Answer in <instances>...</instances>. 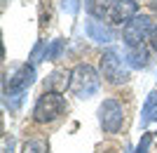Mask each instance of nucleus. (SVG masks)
Wrapping results in <instances>:
<instances>
[{
    "label": "nucleus",
    "mask_w": 157,
    "mask_h": 153,
    "mask_svg": "<svg viewBox=\"0 0 157 153\" xmlns=\"http://www.w3.org/2000/svg\"><path fill=\"white\" fill-rule=\"evenodd\" d=\"M101 87V78H98V71L89 64H78V66L71 71V92L80 99H89L98 92Z\"/></svg>",
    "instance_id": "1"
},
{
    "label": "nucleus",
    "mask_w": 157,
    "mask_h": 153,
    "mask_svg": "<svg viewBox=\"0 0 157 153\" xmlns=\"http://www.w3.org/2000/svg\"><path fill=\"white\" fill-rule=\"evenodd\" d=\"M63 111H66V101L59 92H42L33 106V120L40 125H47V123H54Z\"/></svg>",
    "instance_id": "2"
},
{
    "label": "nucleus",
    "mask_w": 157,
    "mask_h": 153,
    "mask_svg": "<svg viewBox=\"0 0 157 153\" xmlns=\"http://www.w3.org/2000/svg\"><path fill=\"white\" fill-rule=\"evenodd\" d=\"M101 75H103L108 83L113 85H122L129 80V71H127V64L120 59L117 50H105L103 57H101Z\"/></svg>",
    "instance_id": "3"
},
{
    "label": "nucleus",
    "mask_w": 157,
    "mask_h": 153,
    "mask_svg": "<svg viewBox=\"0 0 157 153\" xmlns=\"http://www.w3.org/2000/svg\"><path fill=\"white\" fill-rule=\"evenodd\" d=\"M122 123H124V106L117 99H105L98 106V125L103 127V132L108 134L120 132Z\"/></svg>",
    "instance_id": "4"
},
{
    "label": "nucleus",
    "mask_w": 157,
    "mask_h": 153,
    "mask_svg": "<svg viewBox=\"0 0 157 153\" xmlns=\"http://www.w3.org/2000/svg\"><path fill=\"white\" fill-rule=\"evenodd\" d=\"M152 19L150 17H145V14H141V17H134L131 21H127L124 28H122V38H124V45L127 47H141L143 45V40H148V35L152 33Z\"/></svg>",
    "instance_id": "5"
},
{
    "label": "nucleus",
    "mask_w": 157,
    "mask_h": 153,
    "mask_svg": "<svg viewBox=\"0 0 157 153\" xmlns=\"http://www.w3.org/2000/svg\"><path fill=\"white\" fill-rule=\"evenodd\" d=\"M35 80V66L33 64H24L21 68H17L10 80L5 83V94H12V92H26L28 87L33 85Z\"/></svg>",
    "instance_id": "6"
},
{
    "label": "nucleus",
    "mask_w": 157,
    "mask_h": 153,
    "mask_svg": "<svg viewBox=\"0 0 157 153\" xmlns=\"http://www.w3.org/2000/svg\"><path fill=\"white\" fill-rule=\"evenodd\" d=\"M136 12H138L136 0H117L110 12V21L113 24H127V21H131L136 17Z\"/></svg>",
    "instance_id": "7"
},
{
    "label": "nucleus",
    "mask_w": 157,
    "mask_h": 153,
    "mask_svg": "<svg viewBox=\"0 0 157 153\" xmlns=\"http://www.w3.org/2000/svg\"><path fill=\"white\" fill-rule=\"evenodd\" d=\"M87 35H89V40H94V42H98V45H108V42L113 40V31L105 26L103 21H98V19H89L87 21Z\"/></svg>",
    "instance_id": "8"
},
{
    "label": "nucleus",
    "mask_w": 157,
    "mask_h": 153,
    "mask_svg": "<svg viewBox=\"0 0 157 153\" xmlns=\"http://www.w3.org/2000/svg\"><path fill=\"white\" fill-rule=\"evenodd\" d=\"M66 87H71V73L66 71H54L45 83V92H63Z\"/></svg>",
    "instance_id": "9"
},
{
    "label": "nucleus",
    "mask_w": 157,
    "mask_h": 153,
    "mask_svg": "<svg viewBox=\"0 0 157 153\" xmlns=\"http://www.w3.org/2000/svg\"><path fill=\"white\" fill-rule=\"evenodd\" d=\"M87 12L92 14V19H103L108 12H113V7L117 0H85Z\"/></svg>",
    "instance_id": "10"
},
{
    "label": "nucleus",
    "mask_w": 157,
    "mask_h": 153,
    "mask_svg": "<svg viewBox=\"0 0 157 153\" xmlns=\"http://www.w3.org/2000/svg\"><path fill=\"white\" fill-rule=\"evenodd\" d=\"M127 64H129L131 68H145L148 66V50H143V47H127Z\"/></svg>",
    "instance_id": "11"
},
{
    "label": "nucleus",
    "mask_w": 157,
    "mask_h": 153,
    "mask_svg": "<svg viewBox=\"0 0 157 153\" xmlns=\"http://www.w3.org/2000/svg\"><path fill=\"white\" fill-rule=\"evenodd\" d=\"M152 120H157V92H155V90L148 94V99H145V104H143V111H141V125H148V123H152Z\"/></svg>",
    "instance_id": "12"
},
{
    "label": "nucleus",
    "mask_w": 157,
    "mask_h": 153,
    "mask_svg": "<svg viewBox=\"0 0 157 153\" xmlns=\"http://www.w3.org/2000/svg\"><path fill=\"white\" fill-rule=\"evenodd\" d=\"M21 153H49V144H47L45 139H28L26 144H24V148H21Z\"/></svg>",
    "instance_id": "13"
},
{
    "label": "nucleus",
    "mask_w": 157,
    "mask_h": 153,
    "mask_svg": "<svg viewBox=\"0 0 157 153\" xmlns=\"http://www.w3.org/2000/svg\"><path fill=\"white\" fill-rule=\"evenodd\" d=\"M63 47H66V42H63L61 38L52 40V42H49V45L45 47V59H47V61L59 59V57H61V52H63Z\"/></svg>",
    "instance_id": "14"
},
{
    "label": "nucleus",
    "mask_w": 157,
    "mask_h": 153,
    "mask_svg": "<svg viewBox=\"0 0 157 153\" xmlns=\"http://www.w3.org/2000/svg\"><path fill=\"white\" fill-rule=\"evenodd\" d=\"M150 144H152V137H150V134H143V139L138 141V146H136V151H134V153H148Z\"/></svg>",
    "instance_id": "15"
},
{
    "label": "nucleus",
    "mask_w": 157,
    "mask_h": 153,
    "mask_svg": "<svg viewBox=\"0 0 157 153\" xmlns=\"http://www.w3.org/2000/svg\"><path fill=\"white\" fill-rule=\"evenodd\" d=\"M12 148H14V139L10 134H5L2 137V153H12Z\"/></svg>",
    "instance_id": "16"
},
{
    "label": "nucleus",
    "mask_w": 157,
    "mask_h": 153,
    "mask_svg": "<svg viewBox=\"0 0 157 153\" xmlns=\"http://www.w3.org/2000/svg\"><path fill=\"white\" fill-rule=\"evenodd\" d=\"M63 12L75 14L78 12V0H63Z\"/></svg>",
    "instance_id": "17"
},
{
    "label": "nucleus",
    "mask_w": 157,
    "mask_h": 153,
    "mask_svg": "<svg viewBox=\"0 0 157 153\" xmlns=\"http://www.w3.org/2000/svg\"><path fill=\"white\" fill-rule=\"evenodd\" d=\"M150 45H152V50H157V26L152 28V33H150Z\"/></svg>",
    "instance_id": "18"
}]
</instances>
